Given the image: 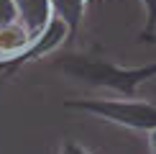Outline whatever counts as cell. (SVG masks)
Wrapping results in <instances>:
<instances>
[{
	"label": "cell",
	"instance_id": "cell-1",
	"mask_svg": "<svg viewBox=\"0 0 156 154\" xmlns=\"http://www.w3.org/2000/svg\"><path fill=\"white\" fill-rule=\"evenodd\" d=\"M54 67L90 87H105L118 95H126V98H136L138 87L146 80L156 77V62L146 64V67H120L95 51H67V54L56 57Z\"/></svg>",
	"mask_w": 156,
	"mask_h": 154
},
{
	"label": "cell",
	"instance_id": "cell-2",
	"mask_svg": "<svg viewBox=\"0 0 156 154\" xmlns=\"http://www.w3.org/2000/svg\"><path fill=\"white\" fill-rule=\"evenodd\" d=\"M72 111L90 113L108 123L131 128V131H154L156 128V103L138 98H74L64 103Z\"/></svg>",
	"mask_w": 156,
	"mask_h": 154
},
{
	"label": "cell",
	"instance_id": "cell-3",
	"mask_svg": "<svg viewBox=\"0 0 156 154\" xmlns=\"http://www.w3.org/2000/svg\"><path fill=\"white\" fill-rule=\"evenodd\" d=\"M64 41H69L67 26H64V21H59L56 16H51V21L46 23V28H44L38 36L31 38V44L21 51V54L10 57V59L5 62V72H16V69H21L23 64L36 62V59H41V57L51 54V51H56Z\"/></svg>",
	"mask_w": 156,
	"mask_h": 154
},
{
	"label": "cell",
	"instance_id": "cell-4",
	"mask_svg": "<svg viewBox=\"0 0 156 154\" xmlns=\"http://www.w3.org/2000/svg\"><path fill=\"white\" fill-rule=\"evenodd\" d=\"M18 8V21L26 26L31 38L38 36L51 21V0H13Z\"/></svg>",
	"mask_w": 156,
	"mask_h": 154
},
{
	"label": "cell",
	"instance_id": "cell-5",
	"mask_svg": "<svg viewBox=\"0 0 156 154\" xmlns=\"http://www.w3.org/2000/svg\"><path fill=\"white\" fill-rule=\"evenodd\" d=\"M84 8H87V0H51V16L64 21V26L69 31V41L77 36V31L82 26Z\"/></svg>",
	"mask_w": 156,
	"mask_h": 154
},
{
	"label": "cell",
	"instance_id": "cell-6",
	"mask_svg": "<svg viewBox=\"0 0 156 154\" xmlns=\"http://www.w3.org/2000/svg\"><path fill=\"white\" fill-rule=\"evenodd\" d=\"M31 44V34L26 31L21 21H13L8 26H0V54L3 57H16Z\"/></svg>",
	"mask_w": 156,
	"mask_h": 154
},
{
	"label": "cell",
	"instance_id": "cell-7",
	"mask_svg": "<svg viewBox=\"0 0 156 154\" xmlns=\"http://www.w3.org/2000/svg\"><path fill=\"white\" fill-rule=\"evenodd\" d=\"M146 13V23L141 28V41H156V0H141Z\"/></svg>",
	"mask_w": 156,
	"mask_h": 154
},
{
	"label": "cell",
	"instance_id": "cell-8",
	"mask_svg": "<svg viewBox=\"0 0 156 154\" xmlns=\"http://www.w3.org/2000/svg\"><path fill=\"white\" fill-rule=\"evenodd\" d=\"M18 21V8L13 0H0V26H8Z\"/></svg>",
	"mask_w": 156,
	"mask_h": 154
},
{
	"label": "cell",
	"instance_id": "cell-9",
	"mask_svg": "<svg viewBox=\"0 0 156 154\" xmlns=\"http://www.w3.org/2000/svg\"><path fill=\"white\" fill-rule=\"evenodd\" d=\"M59 154H92V152H87L82 144H77V141H64Z\"/></svg>",
	"mask_w": 156,
	"mask_h": 154
},
{
	"label": "cell",
	"instance_id": "cell-10",
	"mask_svg": "<svg viewBox=\"0 0 156 154\" xmlns=\"http://www.w3.org/2000/svg\"><path fill=\"white\" fill-rule=\"evenodd\" d=\"M146 136H148V154H156V128L148 131Z\"/></svg>",
	"mask_w": 156,
	"mask_h": 154
}]
</instances>
